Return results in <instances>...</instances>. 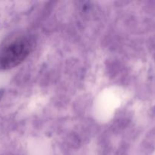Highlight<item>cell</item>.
I'll return each instance as SVG.
<instances>
[{
	"mask_svg": "<svg viewBox=\"0 0 155 155\" xmlns=\"http://www.w3.org/2000/svg\"><path fill=\"white\" fill-rule=\"evenodd\" d=\"M33 48L29 36L16 34L9 36L0 45V70H9L22 63Z\"/></svg>",
	"mask_w": 155,
	"mask_h": 155,
	"instance_id": "cell-1",
	"label": "cell"
}]
</instances>
